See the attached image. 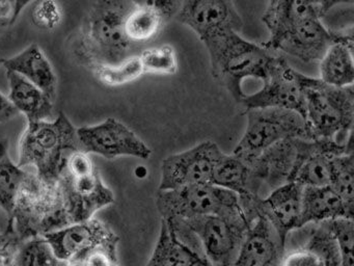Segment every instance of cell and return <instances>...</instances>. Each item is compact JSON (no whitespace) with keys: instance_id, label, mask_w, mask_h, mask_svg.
<instances>
[{"instance_id":"d6a6232c","label":"cell","mask_w":354,"mask_h":266,"mask_svg":"<svg viewBox=\"0 0 354 266\" xmlns=\"http://www.w3.org/2000/svg\"><path fill=\"white\" fill-rule=\"evenodd\" d=\"M118 243L119 240H113L92 247L66 262V266H119Z\"/></svg>"},{"instance_id":"d6986e66","label":"cell","mask_w":354,"mask_h":266,"mask_svg":"<svg viewBox=\"0 0 354 266\" xmlns=\"http://www.w3.org/2000/svg\"><path fill=\"white\" fill-rule=\"evenodd\" d=\"M283 245L271 224L259 216L231 266H281Z\"/></svg>"},{"instance_id":"44dd1931","label":"cell","mask_w":354,"mask_h":266,"mask_svg":"<svg viewBox=\"0 0 354 266\" xmlns=\"http://www.w3.org/2000/svg\"><path fill=\"white\" fill-rule=\"evenodd\" d=\"M353 204L344 201L330 186L302 187L300 227L337 218H353Z\"/></svg>"},{"instance_id":"4316f807","label":"cell","mask_w":354,"mask_h":266,"mask_svg":"<svg viewBox=\"0 0 354 266\" xmlns=\"http://www.w3.org/2000/svg\"><path fill=\"white\" fill-rule=\"evenodd\" d=\"M8 147L9 143L7 139H0V207L10 215L28 172L13 163Z\"/></svg>"},{"instance_id":"7bdbcfd3","label":"cell","mask_w":354,"mask_h":266,"mask_svg":"<svg viewBox=\"0 0 354 266\" xmlns=\"http://www.w3.org/2000/svg\"><path fill=\"white\" fill-rule=\"evenodd\" d=\"M3 58L0 57V64H3Z\"/></svg>"},{"instance_id":"9c48e42d","label":"cell","mask_w":354,"mask_h":266,"mask_svg":"<svg viewBox=\"0 0 354 266\" xmlns=\"http://www.w3.org/2000/svg\"><path fill=\"white\" fill-rule=\"evenodd\" d=\"M156 206L162 218L190 220L198 216L242 212L239 195L212 183L158 190Z\"/></svg>"},{"instance_id":"2e32d148","label":"cell","mask_w":354,"mask_h":266,"mask_svg":"<svg viewBox=\"0 0 354 266\" xmlns=\"http://www.w3.org/2000/svg\"><path fill=\"white\" fill-rule=\"evenodd\" d=\"M337 35V30L327 28L321 18H315L288 31L275 41L262 45L271 51L283 52L301 62H314L320 60Z\"/></svg>"},{"instance_id":"74e56055","label":"cell","mask_w":354,"mask_h":266,"mask_svg":"<svg viewBox=\"0 0 354 266\" xmlns=\"http://www.w3.org/2000/svg\"><path fill=\"white\" fill-rule=\"evenodd\" d=\"M16 20L15 0H0V31Z\"/></svg>"},{"instance_id":"e0dca14e","label":"cell","mask_w":354,"mask_h":266,"mask_svg":"<svg viewBox=\"0 0 354 266\" xmlns=\"http://www.w3.org/2000/svg\"><path fill=\"white\" fill-rule=\"evenodd\" d=\"M43 237L50 245L55 257L65 262L97 245L119 240V237L106 224L93 218L69 224Z\"/></svg>"},{"instance_id":"836d02e7","label":"cell","mask_w":354,"mask_h":266,"mask_svg":"<svg viewBox=\"0 0 354 266\" xmlns=\"http://www.w3.org/2000/svg\"><path fill=\"white\" fill-rule=\"evenodd\" d=\"M32 19L38 26L53 29L61 22L62 10L55 0H40L32 10Z\"/></svg>"},{"instance_id":"83f0119b","label":"cell","mask_w":354,"mask_h":266,"mask_svg":"<svg viewBox=\"0 0 354 266\" xmlns=\"http://www.w3.org/2000/svg\"><path fill=\"white\" fill-rule=\"evenodd\" d=\"M95 77L103 85L120 87L133 82L145 74L140 56L133 55L115 64H101L92 69Z\"/></svg>"},{"instance_id":"603a6c76","label":"cell","mask_w":354,"mask_h":266,"mask_svg":"<svg viewBox=\"0 0 354 266\" xmlns=\"http://www.w3.org/2000/svg\"><path fill=\"white\" fill-rule=\"evenodd\" d=\"M3 66L28 79L55 100L57 93V78L44 52L36 44L13 57L3 60Z\"/></svg>"},{"instance_id":"9a60e30c","label":"cell","mask_w":354,"mask_h":266,"mask_svg":"<svg viewBox=\"0 0 354 266\" xmlns=\"http://www.w3.org/2000/svg\"><path fill=\"white\" fill-rule=\"evenodd\" d=\"M204 255L200 241L182 220H161L160 232L147 266H192Z\"/></svg>"},{"instance_id":"b9f144b4","label":"cell","mask_w":354,"mask_h":266,"mask_svg":"<svg viewBox=\"0 0 354 266\" xmlns=\"http://www.w3.org/2000/svg\"><path fill=\"white\" fill-rule=\"evenodd\" d=\"M192 266H213L212 264L210 263L208 259H207L206 256L202 255L198 256L196 260H194V263L192 264Z\"/></svg>"},{"instance_id":"e575fe53","label":"cell","mask_w":354,"mask_h":266,"mask_svg":"<svg viewBox=\"0 0 354 266\" xmlns=\"http://www.w3.org/2000/svg\"><path fill=\"white\" fill-rule=\"evenodd\" d=\"M21 242L16 232L13 218H9L5 232L0 233V266L14 263V257Z\"/></svg>"},{"instance_id":"8d00e7d4","label":"cell","mask_w":354,"mask_h":266,"mask_svg":"<svg viewBox=\"0 0 354 266\" xmlns=\"http://www.w3.org/2000/svg\"><path fill=\"white\" fill-rule=\"evenodd\" d=\"M133 6L152 8L158 12L167 22L177 17L182 0H130Z\"/></svg>"},{"instance_id":"1f68e13d","label":"cell","mask_w":354,"mask_h":266,"mask_svg":"<svg viewBox=\"0 0 354 266\" xmlns=\"http://www.w3.org/2000/svg\"><path fill=\"white\" fill-rule=\"evenodd\" d=\"M339 247L341 266H354V224L353 218H337L325 220Z\"/></svg>"},{"instance_id":"cb8c5ba5","label":"cell","mask_w":354,"mask_h":266,"mask_svg":"<svg viewBox=\"0 0 354 266\" xmlns=\"http://www.w3.org/2000/svg\"><path fill=\"white\" fill-rule=\"evenodd\" d=\"M7 76L10 85L8 99L28 122L46 121L53 116L55 100L18 73L7 70Z\"/></svg>"},{"instance_id":"8fae6325","label":"cell","mask_w":354,"mask_h":266,"mask_svg":"<svg viewBox=\"0 0 354 266\" xmlns=\"http://www.w3.org/2000/svg\"><path fill=\"white\" fill-rule=\"evenodd\" d=\"M304 76L283 56L277 55L262 89L250 95L244 94L239 103L245 110L266 107L295 110L304 118Z\"/></svg>"},{"instance_id":"f546056e","label":"cell","mask_w":354,"mask_h":266,"mask_svg":"<svg viewBox=\"0 0 354 266\" xmlns=\"http://www.w3.org/2000/svg\"><path fill=\"white\" fill-rule=\"evenodd\" d=\"M138 56L147 74L174 75L177 72V53L173 46L144 48Z\"/></svg>"},{"instance_id":"277c9868","label":"cell","mask_w":354,"mask_h":266,"mask_svg":"<svg viewBox=\"0 0 354 266\" xmlns=\"http://www.w3.org/2000/svg\"><path fill=\"white\" fill-rule=\"evenodd\" d=\"M304 89V118L313 139L353 145V85L333 87L306 75Z\"/></svg>"},{"instance_id":"4dcf8cb0","label":"cell","mask_w":354,"mask_h":266,"mask_svg":"<svg viewBox=\"0 0 354 266\" xmlns=\"http://www.w3.org/2000/svg\"><path fill=\"white\" fill-rule=\"evenodd\" d=\"M330 187L344 201L354 205L353 152L335 155V172Z\"/></svg>"},{"instance_id":"6da1fadb","label":"cell","mask_w":354,"mask_h":266,"mask_svg":"<svg viewBox=\"0 0 354 266\" xmlns=\"http://www.w3.org/2000/svg\"><path fill=\"white\" fill-rule=\"evenodd\" d=\"M133 4L130 0H96L84 19L74 45L80 64L94 69L101 64H115L142 49L128 39L125 20Z\"/></svg>"},{"instance_id":"ab89813d","label":"cell","mask_w":354,"mask_h":266,"mask_svg":"<svg viewBox=\"0 0 354 266\" xmlns=\"http://www.w3.org/2000/svg\"><path fill=\"white\" fill-rule=\"evenodd\" d=\"M320 12L321 16H324L327 12L335 8L337 4L352 3L353 0H310Z\"/></svg>"},{"instance_id":"d590c367","label":"cell","mask_w":354,"mask_h":266,"mask_svg":"<svg viewBox=\"0 0 354 266\" xmlns=\"http://www.w3.org/2000/svg\"><path fill=\"white\" fill-rule=\"evenodd\" d=\"M281 266H325V264L310 249L304 247H292L283 249Z\"/></svg>"},{"instance_id":"7a4b0ae2","label":"cell","mask_w":354,"mask_h":266,"mask_svg":"<svg viewBox=\"0 0 354 266\" xmlns=\"http://www.w3.org/2000/svg\"><path fill=\"white\" fill-rule=\"evenodd\" d=\"M210 57L212 76L240 102L245 79L264 81L268 76L277 54L262 44L243 39L237 31H230L204 43Z\"/></svg>"},{"instance_id":"8992f818","label":"cell","mask_w":354,"mask_h":266,"mask_svg":"<svg viewBox=\"0 0 354 266\" xmlns=\"http://www.w3.org/2000/svg\"><path fill=\"white\" fill-rule=\"evenodd\" d=\"M57 184L70 224L91 220L101 208L115 202L113 191L103 183L88 153L82 150L68 156Z\"/></svg>"},{"instance_id":"f35d334b","label":"cell","mask_w":354,"mask_h":266,"mask_svg":"<svg viewBox=\"0 0 354 266\" xmlns=\"http://www.w3.org/2000/svg\"><path fill=\"white\" fill-rule=\"evenodd\" d=\"M18 114V110L14 107L13 104L0 93V124L8 122Z\"/></svg>"},{"instance_id":"ffe728a7","label":"cell","mask_w":354,"mask_h":266,"mask_svg":"<svg viewBox=\"0 0 354 266\" xmlns=\"http://www.w3.org/2000/svg\"><path fill=\"white\" fill-rule=\"evenodd\" d=\"M353 29L337 30L335 41L319 60L320 80L337 87H351L354 82Z\"/></svg>"},{"instance_id":"484cf974","label":"cell","mask_w":354,"mask_h":266,"mask_svg":"<svg viewBox=\"0 0 354 266\" xmlns=\"http://www.w3.org/2000/svg\"><path fill=\"white\" fill-rule=\"evenodd\" d=\"M250 168L248 162L238 156L223 153L215 166L211 183L234 191L238 195H250Z\"/></svg>"},{"instance_id":"4fadbf2b","label":"cell","mask_w":354,"mask_h":266,"mask_svg":"<svg viewBox=\"0 0 354 266\" xmlns=\"http://www.w3.org/2000/svg\"><path fill=\"white\" fill-rule=\"evenodd\" d=\"M82 151L98 154L106 159L119 156L148 159L150 148L129 127L115 118H109L95 126L76 129Z\"/></svg>"},{"instance_id":"52a82bcc","label":"cell","mask_w":354,"mask_h":266,"mask_svg":"<svg viewBox=\"0 0 354 266\" xmlns=\"http://www.w3.org/2000/svg\"><path fill=\"white\" fill-rule=\"evenodd\" d=\"M245 131L234 150V155L250 162L271 145L289 139H313L306 118L286 108H254L245 112Z\"/></svg>"},{"instance_id":"5b68a950","label":"cell","mask_w":354,"mask_h":266,"mask_svg":"<svg viewBox=\"0 0 354 266\" xmlns=\"http://www.w3.org/2000/svg\"><path fill=\"white\" fill-rule=\"evenodd\" d=\"M9 216L22 241L71 224L59 185L42 180L36 172L26 174Z\"/></svg>"},{"instance_id":"3957f363","label":"cell","mask_w":354,"mask_h":266,"mask_svg":"<svg viewBox=\"0 0 354 266\" xmlns=\"http://www.w3.org/2000/svg\"><path fill=\"white\" fill-rule=\"evenodd\" d=\"M80 150L75 127L59 112L53 122H28L20 139L18 166H34L42 180L57 183L68 156Z\"/></svg>"},{"instance_id":"d4e9b609","label":"cell","mask_w":354,"mask_h":266,"mask_svg":"<svg viewBox=\"0 0 354 266\" xmlns=\"http://www.w3.org/2000/svg\"><path fill=\"white\" fill-rule=\"evenodd\" d=\"M167 23L156 10L133 6L126 17V35L134 46L142 50L160 35Z\"/></svg>"},{"instance_id":"7c38bea8","label":"cell","mask_w":354,"mask_h":266,"mask_svg":"<svg viewBox=\"0 0 354 266\" xmlns=\"http://www.w3.org/2000/svg\"><path fill=\"white\" fill-rule=\"evenodd\" d=\"M223 154L216 143L206 141L181 153L167 156L161 164L158 190L211 183L215 166Z\"/></svg>"},{"instance_id":"7402d4cb","label":"cell","mask_w":354,"mask_h":266,"mask_svg":"<svg viewBox=\"0 0 354 266\" xmlns=\"http://www.w3.org/2000/svg\"><path fill=\"white\" fill-rule=\"evenodd\" d=\"M322 18L310 0H268L262 21L269 31L270 43L306 21Z\"/></svg>"},{"instance_id":"60d3db41","label":"cell","mask_w":354,"mask_h":266,"mask_svg":"<svg viewBox=\"0 0 354 266\" xmlns=\"http://www.w3.org/2000/svg\"><path fill=\"white\" fill-rule=\"evenodd\" d=\"M32 0H15V14L16 19L19 16L20 12H22L24 8L28 6V3H30Z\"/></svg>"},{"instance_id":"ac0fdd59","label":"cell","mask_w":354,"mask_h":266,"mask_svg":"<svg viewBox=\"0 0 354 266\" xmlns=\"http://www.w3.org/2000/svg\"><path fill=\"white\" fill-rule=\"evenodd\" d=\"M301 191L299 184L289 182L271 191L257 203L258 215L271 224L283 245L287 235L300 227Z\"/></svg>"},{"instance_id":"30bf717a","label":"cell","mask_w":354,"mask_h":266,"mask_svg":"<svg viewBox=\"0 0 354 266\" xmlns=\"http://www.w3.org/2000/svg\"><path fill=\"white\" fill-rule=\"evenodd\" d=\"M182 220L194 233L213 266L233 264L252 224L243 211Z\"/></svg>"},{"instance_id":"5bb4252c","label":"cell","mask_w":354,"mask_h":266,"mask_svg":"<svg viewBox=\"0 0 354 266\" xmlns=\"http://www.w3.org/2000/svg\"><path fill=\"white\" fill-rule=\"evenodd\" d=\"M176 19L194 30L203 44L230 31L239 33L243 24L233 0H182Z\"/></svg>"},{"instance_id":"f1b7e54d","label":"cell","mask_w":354,"mask_h":266,"mask_svg":"<svg viewBox=\"0 0 354 266\" xmlns=\"http://www.w3.org/2000/svg\"><path fill=\"white\" fill-rule=\"evenodd\" d=\"M65 261L55 257L44 237L22 241L14 257V266H64Z\"/></svg>"},{"instance_id":"ba28073f","label":"cell","mask_w":354,"mask_h":266,"mask_svg":"<svg viewBox=\"0 0 354 266\" xmlns=\"http://www.w3.org/2000/svg\"><path fill=\"white\" fill-rule=\"evenodd\" d=\"M320 143L319 139H289L263 151L248 162L250 168L248 193L263 199L274 189L293 182L298 168Z\"/></svg>"}]
</instances>
